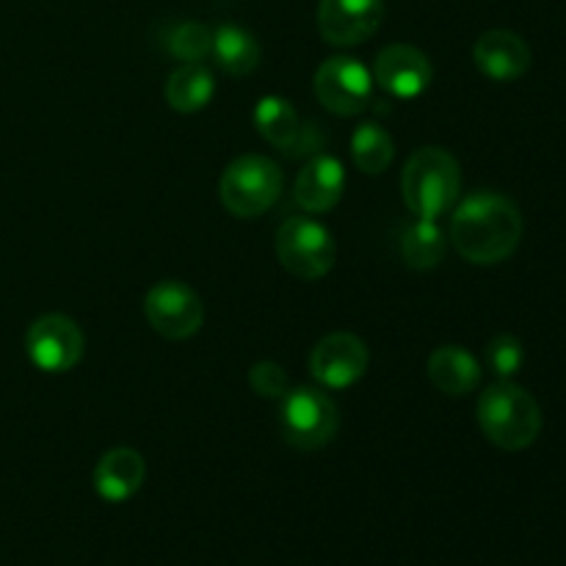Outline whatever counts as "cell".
Listing matches in <instances>:
<instances>
[{
    "label": "cell",
    "mask_w": 566,
    "mask_h": 566,
    "mask_svg": "<svg viewBox=\"0 0 566 566\" xmlns=\"http://www.w3.org/2000/svg\"><path fill=\"white\" fill-rule=\"evenodd\" d=\"M523 238V216L509 197L475 191L453 208L451 241L473 265H495L514 254Z\"/></svg>",
    "instance_id": "6da1fadb"
},
{
    "label": "cell",
    "mask_w": 566,
    "mask_h": 566,
    "mask_svg": "<svg viewBox=\"0 0 566 566\" xmlns=\"http://www.w3.org/2000/svg\"><path fill=\"white\" fill-rule=\"evenodd\" d=\"M462 191L459 160L442 147H423L407 160L401 175V193L418 219L437 221L451 213Z\"/></svg>",
    "instance_id": "7a4b0ae2"
},
{
    "label": "cell",
    "mask_w": 566,
    "mask_h": 566,
    "mask_svg": "<svg viewBox=\"0 0 566 566\" xmlns=\"http://www.w3.org/2000/svg\"><path fill=\"white\" fill-rule=\"evenodd\" d=\"M479 426L492 446L503 451H523L539 437L542 409L528 390L509 379L497 381L481 392Z\"/></svg>",
    "instance_id": "3957f363"
},
{
    "label": "cell",
    "mask_w": 566,
    "mask_h": 566,
    "mask_svg": "<svg viewBox=\"0 0 566 566\" xmlns=\"http://www.w3.org/2000/svg\"><path fill=\"white\" fill-rule=\"evenodd\" d=\"M282 186H285V177L274 160L265 155H241L221 175L219 197L232 216L254 219L274 208Z\"/></svg>",
    "instance_id": "277c9868"
},
{
    "label": "cell",
    "mask_w": 566,
    "mask_h": 566,
    "mask_svg": "<svg viewBox=\"0 0 566 566\" xmlns=\"http://www.w3.org/2000/svg\"><path fill=\"white\" fill-rule=\"evenodd\" d=\"M280 426L285 440L298 451H318L335 440L340 412L318 387H296L280 398Z\"/></svg>",
    "instance_id": "5b68a950"
},
{
    "label": "cell",
    "mask_w": 566,
    "mask_h": 566,
    "mask_svg": "<svg viewBox=\"0 0 566 566\" xmlns=\"http://www.w3.org/2000/svg\"><path fill=\"white\" fill-rule=\"evenodd\" d=\"M276 258L287 274L298 280H321L337 260L332 232L310 216H291L276 230Z\"/></svg>",
    "instance_id": "8992f818"
},
{
    "label": "cell",
    "mask_w": 566,
    "mask_h": 566,
    "mask_svg": "<svg viewBox=\"0 0 566 566\" xmlns=\"http://www.w3.org/2000/svg\"><path fill=\"white\" fill-rule=\"evenodd\" d=\"M149 326L166 340H186L202 329V298L180 280H160L144 296Z\"/></svg>",
    "instance_id": "52a82bcc"
},
{
    "label": "cell",
    "mask_w": 566,
    "mask_h": 566,
    "mask_svg": "<svg viewBox=\"0 0 566 566\" xmlns=\"http://www.w3.org/2000/svg\"><path fill=\"white\" fill-rule=\"evenodd\" d=\"M315 97L337 116L363 114L374 97V75L359 59L335 55L315 72Z\"/></svg>",
    "instance_id": "ba28073f"
},
{
    "label": "cell",
    "mask_w": 566,
    "mask_h": 566,
    "mask_svg": "<svg viewBox=\"0 0 566 566\" xmlns=\"http://www.w3.org/2000/svg\"><path fill=\"white\" fill-rule=\"evenodd\" d=\"M25 348L39 370L66 374L81 363L86 340H83V332L75 321L61 313H50L33 321L25 335Z\"/></svg>",
    "instance_id": "9c48e42d"
},
{
    "label": "cell",
    "mask_w": 566,
    "mask_h": 566,
    "mask_svg": "<svg viewBox=\"0 0 566 566\" xmlns=\"http://www.w3.org/2000/svg\"><path fill=\"white\" fill-rule=\"evenodd\" d=\"M370 365V352L363 337L352 332L326 335L310 354V374L329 390H346L357 385Z\"/></svg>",
    "instance_id": "30bf717a"
},
{
    "label": "cell",
    "mask_w": 566,
    "mask_h": 566,
    "mask_svg": "<svg viewBox=\"0 0 566 566\" xmlns=\"http://www.w3.org/2000/svg\"><path fill=\"white\" fill-rule=\"evenodd\" d=\"M385 20V0H321L318 31L335 48H354L374 36Z\"/></svg>",
    "instance_id": "8fae6325"
},
{
    "label": "cell",
    "mask_w": 566,
    "mask_h": 566,
    "mask_svg": "<svg viewBox=\"0 0 566 566\" xmlns=\"http://www.w3.org/2000/svg\"><path fill=\"white\" fill-rule=\"evenodd\" d=\"M434 66L423 50L412 44H390L376 55L374 81L398 99L420 97L431 86Z\"/></svg>",
    "instance_id": "7c38bea8"
},
{
    "label": "cell",
    "mask_w": 566,
    "mask_h": 566,
    "mask_svg": "<svg viewBox=\"0 0 566 566\" xmlns=\"http://www.w3.org/2000/svg\"><path fill=\"white\" fill-rule=\"evenodd\" d=\"M473 61L486 77L506 83L517 81L528 72L531 50L523 36L497 28V31H486L484 36H479L473 48Z\"/></svg>",
    "instance_id": "4fadbf2b"
},
{
    "label": "cell",
    "mask_w": 566,
    "mask_h": 566,
    "mask_svg": "<svg viewBox=\"0 0 566 566\" xmlns=\"http://www.w3.org/2000/svg\"><path fill=\"white\" fill-rule=\"evenodd\" d=\"M346 191V169L335 155H315L296 177V202L307 213H326Z\"/></svg>",
    "instance_id": "5bb4252c"
},
{
    "label": "cell",
    "mask_w": 566,
    "mask_h": 566,
    "mask_svg": "<svg viewBox=\"0 0 566 566\" xmlns=\"http://www.w3.org/2000/svg\"><path fill=\"white\" fill-rule=\"evenodd\" d=\"M144 475H147V462L133 448H114L103 453L94 468V490L103 501L125 503L142 490Z\"/></svg>",
    "instance_id": "9a60e30c"
},
{
    "label": "cell",
    "mask_w": 566,
    "mask_h": 566,
    "mask_svg": "<svg viewBox=\"0 0 566 566\" xmlns=\"http://www.w3.org/2000/svg\"><path fill=\"white\" fill-rule=\"evenodd\" d=\"M429 379L446 396H468L479 387L481 365L464 346H440L429 357Z\"/></svg>",
    "instance_id": "2e32d148"
},
{
    "label": "cell",
    "mask_w": 566,
    "mask_h": 566,
    "mask_svg": "<svg viewBox=\"0 0 566 566\" xmlns=\"http://www.w3.org/2000/svg\"><path fill=\"white\" fill-rule=\"evenodd\" d=\"M254 127L271 147L285 149V153H293L302 144V122H298L296 108L285 97H276V94L258 99V105H254Z\"/></svg>",
    "instance_id": "e0dca14e"
},
{
    "label": "cell",
    "mask_w": 566,
    "mask_h": 566,
    "mask_svg": "<svg viewBox=\"0 0 566 566\" xmlns=\"http://www.w3.org/2000/svg\"><path fill=\"white\" fill-rule=\"evenodd\" d=\"M210 53L216 55V64L232 77H243L258 70L260 64V44L247 28L235 22H224L213 31V48Z\"/></svg>",
    "instance_id": "ac0fdd59"
},
{
    "label": "cell",
    "mask_w": 566,
    "mask_h": 566,
    "mask_svg": "<svg viewBox=\"0 0 566 566\" xmlns=\"http://www.w3.org/2000/svg\"><path fill=\"white\" fill-rule=\"evenodd\" d=\"M216 94L213 72L199 61V64H182L166 81V103L177 114H197L205 105H210Z\"/></svg>",
    "instance_id": "d6986e66"
},
{
    "label": "cell",
    "mask_w": 566,
    "mask_h": 566,
    "mask_svg": "<svg viewBox=\"0 0 566 566\" xmlns=\"http://www.w3.org/2000/svg\"><path fill=\"white\" fill-rule=\"evenodd\" d=\"M352 158L365 175H381L396 158V142L390 133L376 122H365L352 136Z\"/></svg>",
    "instance_id": "ffe728a7"
},
{
    "label": "cell",
    "mask_w": 566,
    "mask_h": 566,
    "mask_svg": "<svg viewBox=\"0 0 566 566\" xmlns=\"http://www.w3.org/2000/svg\"><path fill=\"white\" fill-rule=\"evenodd\" d=\"M401 254L409 269L429 271L446 258V235L440 224L429 219H418L401 238Z\"/></svg>",
    "instance_id": "44dd1931"
},
{
    "label": "cell",
    "mask_w": 566,
    "mask_h": 566,
    "mask_svg": "<svg viewBox=\"0 0 566 566\" xmlns=\"http://www.w3.org/2000/svg\"><path fill=\"white\" fill-rule=\"evenodd\" d=\"M210 48H213V31L205 28L202 22H177L166 33V50L182 64H199L205 55H210Z\"/></svg>",
    "instance_id": "7402d4cb"
},
{
    "label": "cell",
    "mask_w": 566,
    "mask_h": 566,
    "mask_svg": "<svg viewBox=\"0 0 566 566\" xmlns=\"http://www.w3.org/2000/svg\"><path fill=\"white\" fill-rule=\"evenodd\" d=\"M484 359H486V368H490L497 379L506 381L523 370L525 348L514 335H497L486 343Z\"/></svg>",
    "instance_id": "603a6c76"
},
{
    "label": "cell",
    "mask_w": 566,
    "mask_h": 566,
    "mask_svg": "<svg viewBox=\"0 0 566 566\" xmlns=\"http://www.w3.org/2000/svg\"><path fill=\"white\" fill-rule=\"evenodd\" d=\"M249 385H252V390L263 398H282L291 390V387H287L285 368L271 363V359L252 365V370H249Z\"/></svg>",
    "instance_id": "cb8c5ba5"
}]
</instances>
